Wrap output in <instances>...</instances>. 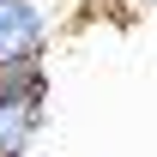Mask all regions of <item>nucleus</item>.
I'll return each mask as SVG.
<instances>
[{
  "instance_id": "nucleus-1",
  "label": "nucleus",
  "mask_w": 157,
  "mask_h": 157,
  "mask_svg": "<svg viewBox=\"0 0 157 157\" xmlns=\"http://www.w3.org/2000/svg\"><path fill=\"white\" fill-rule=\"evenodd\" d=\"M48 48V12L42 0H0V67L42 60Z\"/></svg>"
},
{
  "instance_id": "nucleus-2",
  "label": "nucleus",
  "mask_w": 157,
  "mask_h": 157,
  "mask_svg": "<svg viewBox=\"0 0 157 157\" xmlns=\"http://www.w3.org/2000/svg\"><path fill=\"white\" fill-rule=\"evenodd\" d=\"M42 127V103H18V97H0V157H30Z\"/></svg>"
},
{
  "instance_id": "nucleus-3",
  "label": "nucleus",
  "mask_w": 157,
  "mask_h": 157,
  "mask_svg": "<svg viewBox=\"0 0 157 157\" xmlns=\"http://www.w3.org/2000/svg\"><path fill=\"white\" fill-rule=\"evenodd\" d=\"M0 97L42 103V97H48V67H42V60H24V67H0Z\"/></svg>"
},
{
  "instance_id": "nucleus-4",
  "label": "nucleus",
  "mask_w": 157,
  "mask_h": 157,
  "mask_svg": "<svg viewBox=\"0 0 157 157\" xmlns=\"http://www.w3.org/2000/svg\"><path fill=\"white\" fill-rule=\"evenodd\" d=\"M145 6H157V0H145Z\"/></svg>"
}]
</instances>
